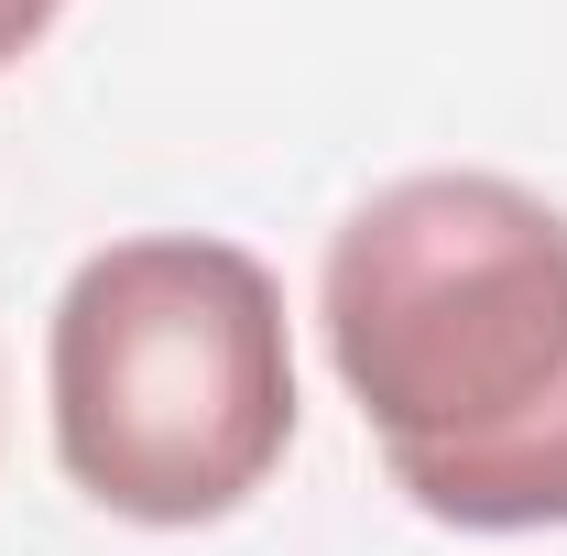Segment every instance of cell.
<instances>
[{"label":"cell","instance_id":"cell-1","mask_svg":"<svg viewBox=\"0 0 567 556\" xmlns=\"http://www.w3.org/2000/svg\"><path fill=\"white\" fill-rule=\"evenodd\" d=\"M317 317L415 513L458 535L567 524V218L535 186H382L328 240Z\"/></svg>","mask_w":567,"mask_h":556},{"label":"cell","instance_id":"cell-2","mask_svg":"<svg viewBox=\"0 0 567 556\" xmlns=\"http://www.w3.org/2000/svg\"><path fill=\"white\" fill-rule=\"evenodd\" d=\"M55 459L121 524H218L295 447L284 295L240 240H110L87 251L44 349Z\"/></svg>","mask_w":567,"mask_h":556},{"label":"cell","instance_id":"cell-3","mask_svg":"<svg viewBox=\"0 0 567 556\" xmlns=\"http://www.w3.org/2000/svg\"><path fill=\"white\" fill-rule=\"evenodd\" d=\"M55 11H66V0H0V66H22V55L55 33Z\"/></svg>","mask_w":567,"mask_h":556}]
</instances>
